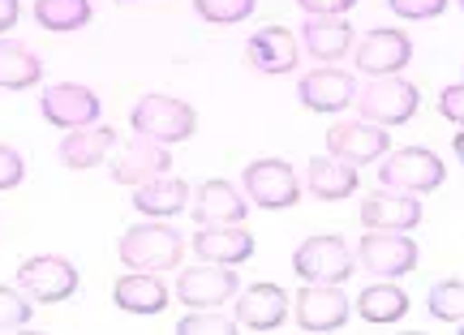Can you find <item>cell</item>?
Wrapping results in <instances>:
<instances>
[{"mask_svg": "<svg viewBox=\"0 0 464 335\" xmlns=\"http://www.w3.org/2000/svg\"><path fill=\"white\" fill-rule=\"evenodd\" d=\"M130 125L138 138H150V142H185V138L198 129V112L185 100H172V95H142L133 103Z\"/></svg>", "mask_w": 464, "mask_h": 335, "instance_id": "cell-1", "label": "cell"}, {"mask_svg": "<svg viewBox=\"0 0 464 335\" xmlns=\"http://www.w3.org/2000/svg\"><path fill=\"white\" fill-rule=\"evenodd\" d=\"M116 254H121V263L133 271H168L181 263L185 241H181V233L168 228V224H138V228H130V233L121 236Z\"/></svg>", "mask_w": 464, "mask_h": 335, "instance_id": "cell-2", "label": "cell"}, {"mask_svg": "<svg viewBox=\"0 0 464 335\" xmlns=\"http://www.w3.org/2000/svg\"><path fill=\"white\" fill-rule=\"evenodd\" d=\"M417 103H421V95H417L413 82H404V78H396V73H382V78H370V82L357 91V112H362L365 120H374V125H404V120H413Z\"/></svg>", "mask_w": 464, "mask_h": 335, "instance_id": "cell-3", "label": "cell"}, {"mask_svg": "<svg viewBox=\"0 0 464 335\" xmlns=\"http://www.w3.org/2000/svg\"><path fill=\"white\" fill-rule=\"evenodd\" d=\"M357 267V254L340 236H310L293 250V271L305 284H344Z\"/></svg>", "mask_w": 464, "mask_h": 335, "instance_id": "cell-4", "label": "cell"}, {"mask_svg": "<svg viewBox=\"0 0 464 335\" xmlns=\"http://www.w3.org/2000/svg\"><path fill=\"white\" fill-rule=\"evenodd\" d=\"M379 181L387 189H404V194H430V189L448 181V168L426 147H409V151H396L382 159Z\"/></svg>", "mask_w": 464, "mask_h": 335, "instance_id": "cell-5", "label": "cell"}, {"mask_svg": "<svg viewBox=\"0 0 464 335\" xmlns=\"http://www.w3.org/2000/svg\"><path fill=\"white\" fill-rule=\"evenodd\" d=\"M357 263L379 280H400L417 267V245L409 233H392V228H365L362 245H357Z\"/></svg>", "mask_w": 464, "mask_h": 335, "instance_id": "cell-6", "label": "cell"}, {"mask_svg": "<svg viewBox=\"0 0 464 335\" xmlns=\"http://www.w3.org/2000/svg\"><path fill=\"white\" fill-rule=\"evenodd\" d=\"M17 288L31 302H69L78 292V267L61 254H39L17 267Z\"/></svg>", "mask_w": 464, "mask_h": 335, "instance_id": "cell-7", "label": "cell"}, {"mask_svg": "<svg viewBox=\"0 0 464 335\" xmlns=\"http://www.w3.org/2000/svg\"><path fill=\"white\" fill-rule=\"evenodd\" d=\"M327 155H335V159H344V164L362 168L370 164V159H382L387 155V129L382 125H374V120H335L332 129H327Z\"/></svg>", "mask_w": 464, "mask_h": 335, "instance_id": "cell-8", "label": "cell"}, {"mask_svg": "<svg viewBox=\"0 0 464 335\" xmlns=\"http://www.w3.org/2000/svg\"><path fill=\"white\" fill-rule=\"evenodd\" d=\"M237 288H241V280H237L232 267H224V263H202V267L181 271L177 297H181L189 310H216V305L237 297Z\"/></svg>", "mask_w": 464, "mask_h": 335, "instance_id": "cell-9", "label": "cell"}, {"mask_svg": "<svg viewBox=\"0 0 464 335\" xmlns=\"http://www.w3.org/2000/svg\"><path fill=\"white\" fill-rule=\"evenodd\" d=\"M246 194L263 211H284V206H293L301 198V181L284 159H254L246 168Z\"/></svg>", "mask_w": 464, "mask_h": 335, "instance_id": "cell-10", "label": "cell"}, {"mask_svg": "<svg viewBox=\"0 0 464 335\" xmlns=\"http://www.w3.org/2000/svg\"><path fill=\"white\" fill-rule=\"evenodd\" d=\"M353 61H357V69L370 73V78L400 73V69L413 61V39L404 31H396V26H379V31H370L362 43H357Z\"/></svg>", "mask_w": 464, "mask_h": 335, "instance_id": "cell-11", "label": "cell"}, {"mask_svg": "<svg viewBox=\"0 0 464 335\" xmlns=\"http://www.w3.org/2000/svg\"><path fill=\"white\" fill-rule=\"evenodd\" d=\"M232 319L241 331H280L288 319V292L276 284H249L246 292H237Z\"/></svg>", "mask_w": 464, "mask_h": 335, "instance_id": "cell-12", "label": "cell"}, {"mask_svg": "<svg viewBox=\"0 0 464 335\" xmlns=\"http://www.w3.org/2000/svg\"><path fill=\"white\" fill-rule=\"evenodd\" d=\"M44 117L52 125H61V129H78V125H95L103 112L100 95L82 82H61V86H48L44 91Z\"/></svg>", "mask_w": 464, "mask_h": 335, "instance_id": "cell-13", "label": "cell"}, {"mask_svg": "<svg viewBox=\"0 0 464 335\" xmlns=\"http://www.w3.org/2000/svg\"><path fill=\"white\" fill-rule=\"evenodd\" d=\"M293 319L301 322V331H340L348 322V297L340 292V284H305L297 292V314Z\"/></svg>", "mask_w": 464, "mask_h": 335, "instance_id": "cell-14", "label": "cell"}, {"mask_svg": "<svg viewBox=\"0 0 464 335\" xmlns=\"http://www.w3.org/2000/svg\"><path fill=\"white\" fill-rule=\"evenodd\" d=\"M362 228H392V233H409L421 224V202L417 194H404V189H387L382 185L379 194H370L362 202Z\"/></svg>", "mask_w": 464, "mask_h": 335, "instance_id": "cell-15", "label": "cell"}, {"mask_svg": "<svg viewBox=\"0 0 464 335\" xmlns=\"http://www.w3.org/2000/svg\"><path fill=\"white\" fill-rule=\"evenodd\" d=\"M246 61L258 69V73L276 78V73H293V69H297L301 48H297V39H293L288 26H263V31L249 34Z\"/></svg>", "mask_w": 464, "mask_h": 335, "instance_id": "cell-16", "label": "cell"}, {"mask_svg": "<svg viewBox=\"0 0 464 335\" xmlns=\"http://www.w3.org/2000/svg\"><path fill=\"white\" fill-rule=\"evenodd\" d=\"M353 95H357V78L344 69H314L297 86L301 108H310V112H340L353 103Z\"/></svg>", "mask_w": 464, "mask_h": 335, "instance_id": "cell-17", "label": "cell"}, {"mask_svg": "<svg viewBox=\"0 0 464 335\" xmlns=\"http://www.w3.org/2000/svg\"><path fill=\"white\" fill-rule=\"evenodd\" d=\"M194 250H198L202 263H224V267H237L254 254V236L241 228V224H202L194 233Z\"/></svg>", "mask_w": 464, "mask_h": 335, "instance_id": "cell-18", "label": "cell"}, {"mask_svg": "<svg viewBox=\"0 0 464 335\" xmlns=\"http://www.w3.org/2000/svg\"><path fill=\"white\" fill-rule=\"evenodd\" d=\"M301 48L314 61H340L353 52V26L335 14H310V22L301 26Z\"/></svg>", "mask_w": 464, "mask_h": 335, "instance_id": "cell-19", "label": "cell"}, {"mask_svg": "<svg viewBox=\"0 0 464 335\" xmlns=\"http://www.w3.org/2000/svg\"><path fill=\"white\" fill-rule=\"evenodd\" d=\"M112 302L121 314H138V319H150V314H164L168 305V288L164 280H155L150 271H133L125 280H116Z\"/></svg>", "mask_w": 464, "mask_h": 335, "instance_id": "cell-20", "label": "cell"}, {"mask_svg": "<svg viewBox=\"0 0 464 335\" xmlns=\"http://www.w3.org/2000/svg\"><path fill=\"white\" fill-rule=\"evenodd\" d=\"M168 168H172V155H168L164 142L142 138V142H133L130 151H121L112 159V181L116 185H142V181H150V177H164Z\"/></svg>", "mask_w": 464, "mask_h": 335, "instance_id": "cell-21", "label": "cell"}, {"mask_svg": "<svg viewBox=\"0 0 464 335\" xmlns=\"http://www.w3.org/2000/svg\"><path fill=\"white\" fill-rule=\"evenodd\" d=\"M305 185H310V194H314V198L335 202V198L357 194L362 177H357V168L344 164V159H335V155H318V159H310V168H305Z\"/></svg>", "mask_w": 464, "mask_h": 335, "instance_id": "cell-22", "label": "cell"}, {"mask_svg": "<svg viewBox=\"0 0 464 335\" xmlns=\"http://www.w3.org/2000/svg\"><path fill=\"white\" fill-rule=\"evenodd\" d=\"M194 219L202 224H241L246 219V198L232 181H207L198 185V198H194Z\"/></svg>", "mask_w": 464, "mask_h": 335, "instance_id": "cell-23", "label": "cell"}, {"mask_svg": "<svg viewBox=\"0 0 464 335\" xmlns=\"http://www.w3.org/2000/svg\"><path fill=\"white\" fill-rule=\"evenodd\" d=\"M185 202H189V185L181 181V177H150V181L138 185V194H133V206L142 211V215L150 219H168L177 215V211H185Z\"/></svg>", "mask_w": 464, "mask_h": 335, "instance_id": "cell-24", "label": "cell"}, {"mask_svg": "<svg viewBox=\"0 0 464 335\" xmlns=\"http://www.w3.org/2000/svg\"><path fill=\"white\" fill-rule=\"evenodd\" d=\"M116 134L108 125H78V129H69V138L61 142V164L65 168H95L103 155L112 151Z\"/></svg>", "mask_w": 464, "mask_h": 335, "instance_id": "cell-25", "label": "cell"}, {"mask_svg": "<svg viewBox=\"0 0 464 335\" xmlns=\"http://www.w3.org/2000/svg\"><path fill=\"white\" fill-rule=\"evenodd\" d=\"M357 310H362V319L370 327H392L409 314V297H404V288L396 280H382V284H370L357 297Z\"/></svg>", "mask_w": 464, "mask_h": 335, "instance_id": "cell-26", "label": "cell"}, {"mask_svg": "<svg viewBox=\"0 0 464 335\" xmlns=\"http://www.w3.org/2000/svg\"><path fill=\"white\" fill-rule=\"evenodd\" d=\"M39 78H44L39 56L26 43H17V39H0V86L5 91H26Z\"/></svg>", "mask_w": 464, "mask_h": 335, "instance_id": "cell-27", "label": "cell"}, {"mask_svg": "<svg viewBox=\"0 0 464 335\" xmlns=\"http://www.w3.org/2000/svg\"><path fill=\"white\" fill-rule=\"evenodd\" d=\"M34 22L44 31H82L91 22V0H34Z\"/></svg>", "mask_w": 464, "mask_h": 335, "instance_id": "cell-28", "label": "cell"}, {"mask_svg": "<svg viewBox=\"0 0 464 335\" xmlns=\"http://www.w3.org/2000/svg\"><path fill=\"white\" fill-rule=\"evenodd\" d=\"M430 319L460 327L464 322V280H439L430 288Z\"/></svg>", "mask_w": 464, "mask_h": 335, "instance_id": "cell-29", "label": "cell"}, {"mask_svg": "<svg viewBox=\"0 0 464 335\" xmlns=\"http://www.w3.org/2000/svg\"><path fill=\"white\" fill-rule=\"evenodd\" d=\"M31 327V302L22 288H0V335Z\"/></svg>", "mask_w": 464, "mask_h": 335, "instance_id": "cell-30", "label": "cell"}, {"mask_svg": "<svg viewBox=\"0 0 464 335\" xmlns=\"http://www.w3.org/2000/svg\"><path fill=\"white\" fill-rule=\"evenodd\" d=\"M202 22H246L254 14V0H194Z\"/></svg>", "mask_w": 464, "mask_h": 335, "instance_id": "cell-31", "label": "cell"}, {"mask_svg": "<svg viewBox=\"0 0 464 335\" xmlns=\"http://www.w3.org/2000/svg\"><path fill=\"white\" fill-rule=\"evenodd\" d=\"M237 319H219V314H189L177 322V335H232Z\"/></svg>", "mask_w": 464, "mask_h": 335, "instance_id": "cell-32", "label": "cell"}, {"mask_svg": "<svg viewBox=\"0 0 464 335\" xmlns=\"http://www.w3.org/2000/svg\"><path fill=\"white\" fill-rule=\"evenodd\" d=\"M387 9L400 17H409V22H430L448 9V0H387Z\"/></svg>", "mask_w": 464, "mask_h": 335, "instance_id": "cell-33", "label": "cell"}, {"mask_svg": "<svg viewBox=\"0 0 464 335\" xmlns=\"http://www.w3.org/2000/svg\"><path fill=\"white\" fill-rule=\"evenodd\" d=\"M26 177V159L14 147H0V189H17Z\"/></svg>", "mask_w": 464, "mask_h": 335, "instance_id": "cell-34", "label": "cell"}, {"mask_svg": "<svg viewBox=\"0 0 464 335\" xmlns=\"http://www.w3.org/2000/svg\"><path fill=\"white\" fill-rule=\"evenodd\" d=\"M439 112L456 125H464V82L460 86H448L443 95H439Z\"/></svg>", "mask_w": 464, "mask_h": 335, "instance_id": "cell-35", "label": "cell"}, {"mask_svg": "<svg viewBox=\"0 0 464 335\" xmlns=\"http://www.w3.org/2000/svg\"><path fill=\"white\" fill-rule=\"evenodd\" d=\"M301 9H305V14H348V9H353V5H357V0H297Z\"/></svg>", "mask_w": 464, "mask_h": 335, "instance_id": "cell-36", "label": "cell"}, {"mask_svg": "<svg viewBox=\"0 0 464 335\" xmlns=\"http://www.w3.org/2000/svg\"><path fill=\"white\" fill-rule=\"evenodd\" d=\"M17 14H22V9H17V0H0V34L9 31V26H14Z\"/></svg>", "mask_w": 464, "mask_h": 335, "instance_id": "cell-37", "label": "cell"}, {"mask_svg": "<svg viewBox=\"0 0 464 335\" xmlns=\"http://www.w3.org/2000/svg\"><path fill=\"white\" fill-rule=\"evenodd\" d=\"M451 147H456V155H460V159H464V125H460V134L451 138Z\"/></svg>", "mask_w": 464, "mask_h": 335, "instance_id": "cell-38", "label": "cell"}, {"mask_svg": "<svg viewBox=\"0 0 464 335\" xmlns=\"http://www.w3.org/2000/svg\"><path fill=\"white\" fill-rule=\"evenodd\" d=\"M456 5H460V9H464V0H456Z\"/></svg>", "mask_w": 464, "mask_h": 335, "instance_id": "cell-39", "label": "cell"}, {"mask_svg": "<svg viewBox=\"0 0 464 335\" xmlns=\"http://www.w3.org/2000/svg\"><path fill=\"white\" fill-rule=\"evenodd\" d=\"M125 5H133V0H125Z\"/></svg>", "mask_w": 464, "mask_h": 335, "instance_id": "cell-40", "label": "cell"}, {"mask_svg": "<svg viewBox=\"0 0 464 335\" xmlns=\"http://www.w3.org/2000/svg\"><path fill=\"white\" fill-rule=\"evenodd\" d=\"M460 331H464V322H460Z\"/></svg>", "mask_w": 464, "mask_h": 335, "instance_id": "cell-41", "label": "cell"}]
</instances>
